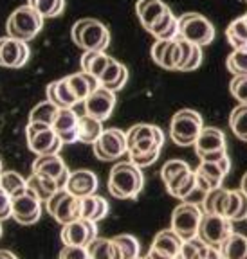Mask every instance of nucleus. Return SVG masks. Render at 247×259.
Masks as SVG:
<instances>
[{"label": "nucleus", "mask_w": 247, "mask_h": 259, "mask_svg": "<svg viewBox=\"0 0 247 259\" xmlns=\"http://www.w3.org/2000/svg\"><path fill=\"white\" fill-rule=\"evenodd\" d=\"M243 16V20H245V24H247V13H245V15H242Z\"/></svg>", "instance_id": "58"}, {"label": "nucleus", "mask_w": 247, "mask_h": 259, "mask_svg": "<svg viewBox=\"0 0 247 259\" xmlns=\"http://www.w3.org/2000/svg\"><path fill=\"white\" fill-rule=\"evenodd\" d=\"M44 202L31 191L11 198V216L20 225H32L42 218Z\"/></svg>", "instance_id": "11"}, {"label": "nucleus", "mask_w": 247, "mask_h": 259, "mask_svg": "<svg viewBox=\"0 0 247 259\" xmlns=\"http://www.w3.org/2000/svg\"><path fill=\"white\" fill-rule=\"evenodd\" d=\"M31 56V49L27 41L6 36L0 38V67L6 69H20L27 63Z\"/></svg>", "instance_id": "14"}, {"label": "nucleus", "mask_w": 247, "mask_h": 259, "mask_svg": "<svg viewBox=\"0 0 247 259\" xmlns=\"http://www.w3.org/2000/svg\"><path fill=\"white\" fill-rule=\"evenodd\" d=\"M61 146H63V142L53 128L44 130V132L34 135L31 141H27V148L37 157H40V155H58Z\"/></svg>", "instance_id": "21"}, {"label": "nucleus", "mask_w": 247, "mask_h": 259, "mask_svg": "<svg viewBox=\"0 0 247 259\" xmlns=\"http://www.w3.org/2000/svg\"><path fill=\"white\" fill-rule=\"evenodd\" d=\"M78 122H80V115L73 108H60L53 122V130L63 144L78 142Z\"/></svg>", "instance_id": "19"}, {"label": "nucleus", "mask_w": 247, "mask_h": 259, "mask_svg": "<svg viewBox=\"0 0 247 259\" xmlns=\"http://www.w3.org/2000/svg\"><path fill=\"white\" fill-rule=\"evenodd\" d=\"M97 186H99V180H97L94 171L76 169L70 171L65 189L69 191L70 194H74L76 198H85V196H90V194H96Z\"/></svg>", "instance_id": "17"}, {"label": "nucleus", "mask_w": 247, "mask_h": 259, "mask_svg": "<svg viewBox=\"0 0 247 259\" xmlns=\"http://www.w3.org/2000/svg\"><path fill=\"white\" fill-rule=\"evenodd\" d=\"M92 151L96 158L103 162L119 160L123 155L128 153V144H126V134L119 128H107L92 144Z\"/></svg>", "instance_id": "8"}, {"label": "nucleus", "mask_w": 247, "mask_h": 259, "mask_svg": "<svg viewBox=\"0 0 247 259\" xmlns=\"http://www.w3.org/2000/svg\"><path fill=\"white\" fill-rule=\"evenodd\" d=\"M90 259H123V254L119 250V245L109 238H96L89 247Z\"/></svg>", "instance_id": "33"}, {"label": "nucleus", "mask_w": 247, "mask_h": 259, "mask_svg": "<svg viewBox=\"0 0 247 259\" xmlns=\"http://www.w3.org/2000/svg\"><path fill=\"white\" fill-rule=\"evenodd\" d=\"M27 6L37 9L44 18H53L63 11L65 0H27Z\"/></svg>", "instance_id": "44"}, {"label": "nucleus", "mask_w": 247, "mask_h": 259, "mask_svg": "<svg viewBox=\"0 0 247 259\" xmlns=\"http://www.w3.org/2000/svg\"><path fill=\"white\" fill-rule=\"evenodd\" d=\"M126 144H128V157L161 151L164 146V134L159 126L139 122L126 132Z\"/></svg>", "instance_id": "3"}, {"label": "nucleus", "mask_w": 247, "mask_h": 259, "mask_svg": "<svg viewBox=\"0 0 247 259\" xmlns=\"http://www.w3.org/2000/svg\"><path fill=\"white\" fill-rule=\"evenodd\" d=\"M32 173L51 178L60 189H65L70 171L67 164L60 158V155H40L32 162Z\"/></svg>", "instance_id": "13"}, {"label": "nucleus", "mask_w": 247, "mask_h": 259, "mask_svg": "<svg viewBox=\"0 0 247 259\" xmlns=\"http://www.w3.org/2000/svg\"><path fill=\"white\" fill-rule=\"evenodd\" d=\"M73 41L83 51H105L110 45V31L96 18H81L73 25Z\"/></svg>", "instance_id": "2"}, {"label": "nucleus", "mask_w": 247, "mask_h": 259, "mask_svg": "<svg viewBox=\"0 0 247 259\" xmlns=\"http://www.w3.org/2000/svg\"><path fill=\"white\" fill-rule=\"evenodd\" d=\"M245 222H247V218H245Z\"/></svg>", "instance_id": "61"}, {"label": "nucleus", "mask_w": 247, "mask_h": 259, "mask_svg": "<svg viewBox=\"0 0 247 259\" xmlns=\"http://www.w3.org/2000/svg\"><path fill=\"white\" fill-rule=\"evenodd\" d=\"M65 79H67V83H69L70 90H73V94L76 96L78 101H85L87 97L99 87L97 77L90 76V74L83 72V70L76 74H70V76H67Z\"/></svg>", "instance_id": "28"}, {"label": "nucleus", "mask_w": 247, "mask_h": 259, "mask_svg": "<svg viewBox=\"0 0 247 259\" xmlns=\"http://www.w3.org/2000/svg\"><path fill=\"white\" fill-rule=\"evenodd\" d=\"M0 187L11 198H16V196H20V194L29 191L27 178H24L22 175L16 173V171H2V175H0Z\"/></svg>", "instance_id": "36"}, {"label": "nucleus", "mask_w": 247, "mask_h": 259, "mask_svg": "<svg viewBox=\"0 0 247 259\" xmlns=\"http://www.w3.org/2000/svg\"><path fill=\"white\" fill-rule=\"evenodd\" d=\"M193 148H195V153H197L199 158L207 153H215V151H220V150H227L226 135H224V132L219 128L204 126L200 135L197 137V141H195Z\"/></svg>", "instance_id": "18"}, {"label": "nucleus", "mask_w": 247, "mask_h": 259, "mask_svg": "<svg viewBox=\"0 0 247 259\" xmlns=\"http://www.w3.org/2000/svg\"><path fill=\"white\" fill-rule=\"evenodd\" d=\"M0 238H2V222H0Z\"/></svg>", "instance_id": "57"}, {"label": "nucleus", "mask_w": 247, "mask_h": 259, "mask_svg": "<svg viewBox=\"0 0 247 259\" xmlns=\"http://www.w3.org/2000/svg\"><path fill=\"white\" fill-rule=\"evenodd\" d=\"M150 34H154L157 40H177L179 38V18L168 9L164 15L150 27Z\"/></svg>", "instance_id": "30"}, {"label": "nucleus", "mask_w": 247, "mask_h": 259, "mask_svg": "<svg viewBox=\"0 0 247 259\" xmlns=\"http://www.w3.org/2000/svg\"><path fill=\"white\" fill-rule=\"evenodd\" d=\"M0 259H18L11 250H0Z\"/></svg>", "instance_id": "56"}, {"label": "nucleus", "mask_w": 247, "mask_h": 259, "mask_svg": "<svg viewBox=\"0 0 247 259\" xmlns=\"http://www.w3.org/2000/svg\"><path fill=\"white\" fill-rule=\"evenodd\" d=\"M240 191H242V193L247 196V171H245V173H243L242 180H240Z\"/></svg>", "instance_id": "55"}, {"label": "nucleus", "mask_w": 247, "mask_h": 259, "mask_svg": "<svg viewBox=\"0 0 247 259\" xmlns=\"http://www.w3.org/2000/svg\"><path fill=\"white\" fill-rule=\"evenodd\" d=\"M58 112H60V108H58L54 103L49 101V99H45V101L38 103V105L29 112V122H42V124L53 126Z\"/></svg>", "instance_id": "37"}, {"label": "nucleus", "mask_w": 247, "mask_h": 259, "mask_svg": "<svg viewBox=\"0 0 247 259\" xmlns=\"http://www.w3.org/2000/svg\"><path fill=\"white\" fill-rule=\"evenodd\" d=\"M204 259H222V255H220V250L215 247H211V250L207 252V255Z\"/></svg>", "instance_id": "54"}, {"label": "nucleus", "mask_w": 247, "mask_h": 259, "mask_svg": "<svg viewBox=\"0 0 247 259\" xmlns=\"http://www.w3.org/2000/svg\"><path fill=\"white\" fill-rule=\"evenodd\" d=\"M42 27H44V16L27 4L15 9L6 24L9 36L22 41H31L42 31Z\"/></svg>", "instance_id": "4"}, {"label": "nucleus", "mask_w": 247, "mask_h": 259, "mask_svg": "<svg viewBox=\"0 0 247 259\" xmlns=\"http://www.w3.org/2000/svg\"><path fill=\"white\" fill-rule=\"evenodd\" d=\"M224 157H227V150H220V151H215V153H207L204 157H200V162H220Z\"/></svg>", "instance_id": "53"}, {"label": "nucleus", "mask_w": 247, "mask_h": 259, "mask_svg": "<svg viewBox=\"0 0 247 259\" xmlns=\"http://www.w3.org/2000/svg\"><path fill=\"white\" fill-rule=\"evenodd\" d=\"M112 58L109 54H105V51H85L81 56V70L94 77H99L101 72L107 69V65L110 63Z\"/></svg>", "instance_id": "31"}, {"label": "nucleus", "mask_w": 247, "mask_h": 259, "mask_svg": "<svg viewBox=\"0 0 247 259\" xmlns=\"http://www.w3.org/2000/svg\"><path fill=\"white\" fill-rule=\"evenodd\" d=\"M47 212L61 225L80 218V198L70 194L67 189H60L45 202Z\"/></svg>", "instance_id": "9"}, {"label": "nucleus", "mask_w": 247, "mask_h": 259, "mask_svg": "<svg viewBox=\"0 0 247 259\" xmlns=\"http://www.w3.org/2000/svg\"><path fill=\"white\" fill-rule=\"evenodd\" d=\"M103 132H105L103 121L90 117V115H80V122H78V142L94 144L97 139L101 137Z\"/></svg>", "instance_id": "32"}, {"label": "nucleus", "mask_w": 247, "mask_h": 259, "mask_svg": "<svg viewBox=\"0 0 247 259\" xmlns=\"http://www.w3.org/2000/svg\"><path fill=\"white\" fill-rule=\"evenodd\" d=\"M145 187V175L141 167L130 160L118 162L109 175V193L118 200L137 198Z\"/></svg>", "instance_id": "1"}, {"label": "nucleus", "mask_w": 247, "mask_h": 259, "mask_svg": "<svg viewBox=\"0 0 247 259\" xmlns=\"http://www.w3.org/2000/svg\"><path fill=\"white\" fill-rule=\"evenodd\" d=\"M179 38L204 47L215 40V27L200 13H184L179 16Z\"/></svg>", "instance_id": "6"}, {"label": "nucleus", "mask_w": 247, "mask_h": 259, "mask_svg": "<svg viewBox=\"0 0 247 259\" xmlns=\"http://www.w3.org/2000/svg\"><path fill=\"white\" fill-rule=\"evenodd\" d=\"M97 238V225L90 220L78 218L67 223L61 229V241L63 245L73 247H89L90 243Z\"/></svg>", "instance_id": "12"}, {"label": "nucleus", "mask_w": 247, "mask_h": 259, "mask_svg": "<svg viewBox=\"0 0 247 259\" xmlns=\"http://www.w3.org/2000/svg\"><path fill=\"white\" fill-rule=\"evenodd\" d=\"M137 259H146V257H137Z\"/></svg>", "instance_id": "60"}, {"label": "nucleus", "mask_w": 247, "mask_h": 259, "mask_svg": "<svg viewBox=\"0 0 247 259\" xmlns=\"http://www.w3.org/2000/svg\"><path fill=\"white\" fill-rule=\"evenodd\" d=\"M27 187H29V191H31L32 194H37L44 203L47 202L54 193L60 191V187L56 186L54 180H51V178H47V177H42V175H37V173H32L31 177L27 178Z\"/></svg>", "instance_id": "35"}, {"label": "nucleus", "mask_w": 247, "mask_h": 259, "mask_svg": "<svg viewBox=\"0 0 247 259\" xmlns=\"http://www.w3.org/2000/svg\"><path fill=\"white\" fill-rule=\"evenodd\" d=\"M229 92L240 105H247V76H233Z\"/></svg>", "instance_id": "46"}, {"label": "nucleus", "mask_w": 247, "mask_h": 259, "mask_svg": "<svg viewBox=\"0 0 247 259\" xmlns=\"http://www.w3.org/2000/svg\"><path fill=\"white\" fill-rule=\"evenodd\" d=\"M159 155H161V151H152V153H146V155H139V157H130V162L132 164H135L137 167H146V166H152V164H155L159 158Z\"/></svg>", "instance_id": "49"}, {"label": "nucleus", "mask_w": 247, "mask_h": 259, "mask_svg": "<svg viewBox=\"0 0 247 259\" xmlns=\"http://www.w3.org/2000/svg\"><path fill=\"white\" fill-rule=\"evenodd\" d=\"M211 250V247L207 243H204L202 239L197 236V238L186 239L183 243V248H181V259H204L207 255V252Z\"/></svg>", "instance_id": "41"}, {"label": "nucleus", "mask_w": 247, "mask_h": 259, "mask_svg": "<svg viewBox=\"0 0 247 259\" xmlns=\"http://www.w3.org/2000/svg\"><path fill=\"white\" fill-rule=\"evenodd\" d=\"M152 58L162 69L179 70V65H181L179 40H157L152 45Z\"/></svg>", "instance_id": "16"}, {"label": "nucleus", "mask_w": 247, "mask_h": 259, "mask_svg": "<svg viewBox=\"0 0 247 259\" xmlns=\"http://www.w3.org/2000/svg\"><path fill=\"white\" fill-rule=\"evenodd\" d=\"M229 128L236 139L247 142V105H238L229 115Z\"/></svg>", "instance_id": "40"}, {"label": "nucleus", "mask_w": 247, "mask_h": 259, "mask_svg": "<svg viewBox=\"0 0 247 259\" xmlns=\"http://www.w3.org/2000/svg\"><path fill=\"white\" fill-rule=\"evenodd\" d=\"M204 218V210L200 209V205L190 202L179 203L171 212V227L181 238L186 239L197 238L199 236L200 223Z\"/></svg>", "instance_id": "7"}, {"label": "nucleus", "mask_w": 247, "mask_h": 259, "mask_svg": "<svg viewBox=\"0 0 247 259\" xmlns=\"http://www.w3.org/2000/svg\"><path fill=\"white\" fill-rule=\"evenodd\" d=\"M195 175H197V187L207 194L211 189L222 186L227 173L215 162H200L199 167L195 169Z\"/></svg>", "instance_id": "20"}, {"label": "nucleus", "mask_w": 247, "mask_h": 259, "mask_svg": "<svg viewBox=\"0 0 247 259\" xmlns=\"http://www.w3.org/2000/svg\"><path fill=\"white\" fill-rule=\"evenodd\" d=\"M166 189L173 198L181 200V202H186L191 194H193V191L197 189V175H195V169H188L184 173H181L177 178H173L168 184Z\"/></svg>", "instance_id": "27"}, {"label": "nucleus", "mask_w": 247, "mask_h": 259, "mask_svg": "<svg viewBox=\"0 0 247 259\" xmlns=\"http://www.w3.org/2000/svg\"><path fill=\"white\" fill-rule=\"evenodd\" d=\"M97 81H99V87H105V89L112 90V92H118L128 81V69L112 58L110 63L107 65V69L101 72V76L97 77Z\"/></svg>", "instance_id": "23"}, {"label": "nucleus", "mask_w": 247, "mask_h": 259, "mask_svg": "<svg viewBox=\"0 0 247 259\" xmlns=\"http://www.w3.org/2000/svg\"><path fill=\"white\" fill-rule=\"evenodd\" d=\"M233 222L226 216L219 214H204L202 223L199 229V238L209 247L219 248L229 236L233 234Z\"/></svg>", "instance_id": "10"}, {"label": "nucleus", "mask_w": 247, "mask_h": 259, "mask_svg": "<svg viewBox=\"0 0 247 259\" xmlns=\"http://www.w3.org/2000/svg\"><path fill=\"white\" fill-rule=\"evenodd\" d=\"M226 38L227 41L233 45V49H242L247 47V24L243 20V16H238L226 29Z\"/></svg>", "instance_id": "38"}, {"label": "nucleus", "mask_w": 247, "mask_h": 259, "mask_svg": "<svg viewBox=\"0 0 247 259\" xmlns=\"http://www.w3.org/2000/svg\"><path fill=\"white\" fill-rule=\"evenodd\" d=\"M247 218V196L240 189H231V200H229V209H227V220L242 222Z\"/></svg>", "instance_id": "39"}, {"label": "nucleus", "mask_w": 247, "mask_h": 259, "mask_svg": "<svg viewBox=\"0 0 247 259\" xmlns=\"http://www.w3.org/2000/svg\"><path fill=\"white\" fill-rule=\"evenodd\" d=\"M229 200H231V189L226 187H215L204 196L200 209L204 210V214H219L227 218V209H229Z\"/></svg>", "instance_id": "22"}, {"label": "nucleus", "mask_w": 247, "mask_h": 259, "mask_svg": "<svg viewBox=\"0 0 247 259\" xmlns=\"http://www.w3.org/2000/svg\"><path fill=\"white\" fill-rule=\"evenodd\" d=\"M83 108H85V115L99 119V121H107L116 108V92L105 89V87H97L83 101Z\"/></svg>", "instance_id": "15"}, {"label": "nucleus", "mask_w": 247, "mask_h": 259, "mask_svg": "<svg viewBox=\"0 0 247 259\" xmlns=\"http://www.w3.org/2000/svg\"><path fill=\"white\" fill-rule=\"evenodd\" d=\"M226 65L233 76H247V47L233 49V53L227 56Z\"/></svg>", "instance_id": "43"}, {"label": "nucleus", "mask_w": 247, "mask_h": 259, "mask_svg": "<svg viewBox=\"0 0 247 259\" xmlns=\"http://www.w3.org/2000/svg\"><path fill=\"white\" fill-rule=\"evenodd\" d=\"M222 259H247V236L233 232L219 247Z\"/></svg>", "instance_id": "34"}, {"label": "nucleus", "mask_w": 247, "mask_h": 259, "mask_svg": "<svg viewBox=\"0 0 247 259\" xmlns=\"http://www.w3.org/2000/svg\"><path fill=\"white\" fill-rule=\"evenodd\" d=\"M179 45H181V65L179 70L181 72H191V70L199 69L202 63V47L195 45L191 41L184 40V38H177Z\"/></svg>", "instance_id": "29"}, {"label": "nucleus", "mask_w": 247, "mask_h": 259, "mask_svg": "<svg viewBox=\"0 0 247 259\" xmlns=\"http://www.w3.org/2000/svg\"><path fill=\"white\" fill-rule=\"evenodd\" d=\"M109 202H107L103 196H97V205H96V214H94V223H97L99 220H103L107 214H109Z\"/></svg>", "instance_id": "51"}, {"label": "nucleus", "mask_w": 247, "mask_h": 259, "mask_svg": "<svg viewBox=\"0 0 247 259\" xmlns=\"http://www.w3.org/2000/svg\"><path fill=\"white\" fill-rule=\"evenodd\" d=\"M114 241L119 245V250L123 254V259H137L141 257V245L139 239L132 234H119L114 238Z\"/></svg>", "instance_id": "42"}, {"label": "nucleus", "mask_w": 247, "mask_h": 259, "mask_svg": "<svg viewBox=\"0 0 247 259\" xmlns=\"http://www.w3.org/2000/svg\"><path fill=\"white\" fill-rule=\"evenodd\" d=\"M188 169H191L190 164L181 160V158H171V160H168L161 169V178H162V182H164V186H168L173 178H177L179 175Z\"/></svg>", "instance_id": "45"}, {"label": "nucleus", "mask_w": 247, "mask_h": 259, "mask_svg": "<svg viewBox=\"0 0 247 259\" xmlns=\"http://www.w3.org/2000/svg\"><path fill=\"white\" fill-rule=\"evenodd\" d=\"M11 218V196L0 187V222Z\"/></svg>", "instance_id": "50"}, {"label": "nucleus", "mask_w": 247, "mask_h": 259, "mask_svg": "<svg viewBox=\"0 0 247 259\" xmlns=\"http://www.w3.org/2000/svg\"><path fill=\"white\" fill-rule=\"evenodd\" d=\"M204 128L202 115L197 110L183 108L170 121V137L177 146H193Z\"/></svg>", "instance_id": "5"}, {"label": "nucleus", "mask_w": 247, "mask_h": 259, "mask_svg": "<svg viewBox=\"0 0 247 259\" xmlns=\"http://www.w3.org/2000/svg\"><path fill=\"white\" fill-rule=\"evenodd\" d=\"M0 175H2V160H0Z\"/></svg>", "instance_id": "59"}, {"label": "nucleus", "mask_w": 247, "mask_h": 259, "mask_svg": "<svg viewBox=\"0 0 247 259\" xmlns=\"http://www.w3.org/2000/svg\"><path fill=\"white\" fill-rule=\"evenodd\" d=\"M184 239L173 231V229H166V231H161L152 241V247L154 250L161 252V254L168 255L171 259H177V255L181 254V248H183Z\"/></svg>", "instance_id": "26"}, {"label": "nucleus", "mask_w": 247, "mask_h": 259, "mask_svg": "<svg viewBox=\"0 0 247 259\" xmlns=\"http://www.w3.org/2000/svg\"><path fill=\"white\" fill-rule=\"evenodd\" d=\"M60 259H90L87 247H73V245H63L60 252Z\"/></svg>", "instance_id": "48"}, {"label": "nucleus", "mask_w": 247, "mask_h": 259, "mask_svg": "<svg viewBox=\"0 0 247 259\" xmlns=\"http://www.w3.org/2000/svg\"><path fill=\"white\" fill-rule=\"evenodd\" d=\"M168 9L170 8H168L162 0H137V2H135V11H137L139 20H141L143 27H145L146 31H150L152 25H154Z\"/></svg>", "instance_id": "25"}, {"label": "nucleus", "mask_w": 247, "mask_h": 259, "mask_svg": "<svg viewBox=\"0 0 247 259\" xmlns=\"http://www.w3.org/2000/svg\"><path fill=\"white\" fill-rule=\"evenodd\" d=\"M96 205H97V194H90L85 198H80V218L83 220H94L96 214Z\"/></svg>", "instance_id": "47"}, {"label": "nucleus", "mask_w": 247, "mask_h": 259, "mask_svg": "<svg viewBox=\"0 0 247 259\" xmlns=\"http://www.w3.org/2000/svg\"><path fill=\"white\" fill-rule=\"evenodd\" d=\"M45 94H47L49 101L54 103L58 108H73L76 103H80L76 99V96L73 94V90H70L69 83H67L65 77L53 81V83H49Z\"/></svg>", "instance_id": "24"}, {"label": "nucleus", "mask_w": 247, "mask_h": 259, "mask_svg": "<svg viewBox=\"0 0 247 259\" xmlns=\"http://www.w3.org/2000/svg\"><path fill=\"white\" fill-rule=\"evenodd\" d=\"M47 128H53V126L42 124V122H27V126H25V139L31 141L34 135L40 134V132H44V130H47Z\"/></svg>", "instance_id": "52"}]
</instances>
